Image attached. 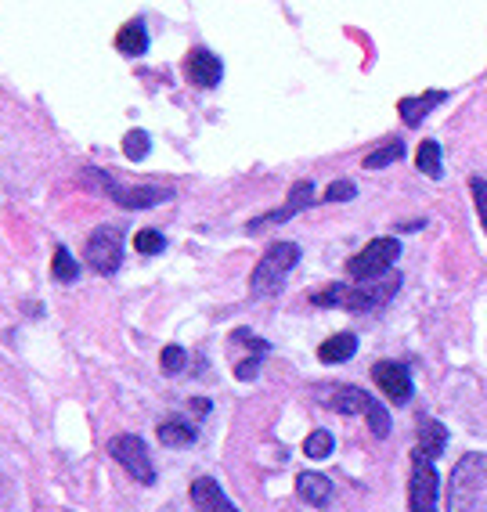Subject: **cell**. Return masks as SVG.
I'll return each mask as SVG.
<instances>
[{
	"label": "cell",
	"mask_w": 487,
	"mask_h": 512,
	"mask_svg": "<svg viewBox=\"0 0 487 512\" xmlns=\"http://www.w3.org/2000/svg\"><path fill=\"white\" fill-rule=\"evenodd\" d=\"M401 256V242L394 235H383V238H372L358 256H350L347 260V275L354 282H368V278H379L386 275L394 260Z\"/></svg>",
	"instance_id": "5b68a950"
},
{
	"label": "cell",
	"mask_w": 487,
	"mask_h": 512,
	"mask_svg": "<svg viewBox=\"0 0 487 512\" xmlns=\"http://www.w3.org/2000/svg\"><path fill=\"white\" fill-rule=\"evenodd\" d=\"M188 408H192V412L203 419V415L210 412V401H206V397H195V401H188Z\"/></svg>",
	"instance_id": "1f68e13d"
},
{
	"label": "cell",
	"mask_w": 487,
	"mask_h": 512,
	"mask_svg": "<svg viewBox=\"0 0 487 512\" xmlns=\"http://www.w3.org/2000/svg\"><path fill=\"white\" fill-rule=\"evenodd\" d=\"M469 192H473V202H477V213H480V224L487 231V181L484 177H473L469 181Z\"/></svg>",
	"instance_id": "83f0119b"
},
{
	"label": "cell",
	"mask_w": 487,
	"mask_h": 512,
	"mask_svg": "<svg viewBox=\"0 0 487 512\" xmlns=\"http://www.w3.org/2000/svg\"><path fill=\"white\" fill-rule=\"evenodd\" d=\"M365 419H368V430H372V437H379V440L390 437V415H386V408L379 401L372 404V412H368Z\"/></svg>",
	"instance_id": "484cf974"
},
{
	"label": "cell",
	"mask_w": 487,
	"mask_h": 512,
	"mask_svg": "<svg viewBox=\"0 0 487 512\" xmlns=\"http://www.w3.org/2000/svg\"><path fill=\"white\" fill-rule=\"evenodd\" d=\"M484 487H487V455L459 458V466L451 469L448 484V512H484Z\"/></svg>",
	"instance_id": "3957f363"
},
{
	"label": "cell",
	"mask_w": 487,
	"mask_h": 512,
	"mask_svg": "<svg viewBox=\"0 0 487 512\" xmlns=\"http://www.w3.org/2000/svg\"><path fill=\"white\" fill-rule=\"evenodd\" d=\"M437 498H441V476L433 469V458L412 455V480H408L412 512H437Z\"/></svg>",
	"instance_id": "8992f818"
},
{
	"label": "cell",
	"mask_w": 487,
	"mask_h": 512,
	"mask_svg": "<svg viewBox=\"0 0 487 512\" xmlns=\"http://www.w3.org/2000/svg\"><path fill=\"white\" fill-rule=\"evenodd\" d=\"M314 184L311 181H296L293 184V192H289V199L278 206V210H271V213H264V217H253L246 224V231L249 235H257V231H264V228H275V224H282V220H293L300 210H311L314 206Z\"/></svg>",
	"instance_id": "9c48e42d"
},
{
	"label": "cell",
	"mask_w": 487,
	"mask_h": 512,
	"mask_svg": "<svg viewBox=\"0 0 487 512\" xmlns=\"http://www.w3.org/2000/svg\"><path fill=\"white\" fill-rule=\"evenodd\" d=\"M134 249H138L141 256H159L166 249V238L159 235L156 228H145V231L134 235Z\"/></svg>",
	"instance_id": "cb8c5ba5"
},
{
	"label": "cell",
	"mask_w": 487,
	"mask_h": 512,
	"mask_svg": "<svg viewBox=\"0 0 487 512\" xmlns=\"http://www.w3.org/2000/svg\"><path fill=\"white\" fill-rule=\"evenodd\" d=\"M235 343H246V347H253V350H267L264 339H257V336H253V332H246V329L235 332Z\"/></svg>",
	"instance_id": "4dcf8cb0"
},
{
	"label": "cell",
	"mask_w": 487,
	"mask_h": 512,
	"mask_svg": "<svg viewBox=\"0 0 487 512\" xmlns=\"http://www.w3.org/2000/svg\"><path fill=\"white\" fill-rule=\"evenodd\" d=\"M332 448H336V440H332L329 430H314L311 437L304 440V455L307 458H329Z\"/></svg>",
	"instance_id": "603a6c76"
},
{
	"label": "cell",
	"mask_w": 487,
	"mask_h": 512,
	"mask_svg": "<svg viewBox=\"0 0 487 512\" xmlns=\"http://www.w3.org/2000/svg\"><path fill=\"white\" fill-rule=\"evenodd\" d=\"M372 379H376L379 390L394 404L412 401V375H408V368L401 361H376L372 365Z\"/></svg>",
	"instance_id": "30bf717a"
},
{
	"label": "cell",
	"mask_w": 487,
	"mask_h": 512,
	"mask_svg": "<svg viewBox=\"0 0 487 512\" xmlns=\"http://www.w3.org/2000/svg\"><path fill=\"white\" fill-rule=\"evenodd\" d=\"M159 368H163L166 375L181 372V368H184V350L181 347H166L163 357H159Z\"/></svg>",
	"instance_id": "f1b7e54d"
},
{
	"label": "cell",
	"mask_w": 487,
	"mask_h": 512,
	"mask_svg": "<svg viewBox=\"0 0 487 512\" xmlns=\"http://www.w3.org/2000/svg\"><path fill=\"white\" fill-rule=\"evenodd\" d=\"M83 260L98 271V275H112L116 267L123 264V238L116 228H94L91 238H87V249H83Z\"/></svg>",
	"instance_id": "ba28073f"
},
{
	"label": "cell",
	"mask_w": 487,
	"mask_h": 512,
	"mask_svg": "<svg viewBox=\"0 0 487 512\" xmlns=\"http://www.w3.org/2000/svg\"><path fill=\"white\" fill-rule=\"evenodd\" d=\"M51 275H55V282H76L80 278V264L73 260V253L65 246H55V256H51Z\"/></svg>",
	"instance_id": "44dd1931"
},
{
	"label": "cell",
	"mask_w": 487,
	"mask_h": 512,
	"mask_svg": "<svg viewBox=\"0 0 487 512\" xmlns=\"http://www.w3.org/2000/svg\"><path fill=\"white\" fill-rule=\"evenodd\" d=\"M159 440H163L166 448H192L195 444V430L192 426H184V422L170 419V422H159Z\"/></svg>",
	"instance_id": "d6986e66"
},
{
	"label": "cell",
	"mask_w": 487,
	"mask_h": 512,
	"mask_svg": "<svg viewBox=\"0 0 487 512\" xmlns=\"http://www.w3.org/2000/svg\"><path fill=\"white\" fill-rule=\"evenodd\" d=\"M444 98H448L444 91H426V94H419V98H401L397 101V112H401V119H405L408 127H419Z\"/></svg>",
	"instance_id": "4fadbf2b"
},
{
	"label": "cell",
	"mask_w": 487,
	"mask_h": 512,
	"mask_svg": "<svg viewBox=\"0 0 487 512\" xmlns=\"http://www.w3.org/2000/svg\"><path fill=\"white\" fill-rule=\"evenodd\" d=\"M354 195H358L354 181H332L329 188H325L322 199H325V202H347V199H354Z\"/></svg>",
	"instance_id": "4316f807"
},
{
	"label": "cell",
	"mask_w": 487,
	"mask_h": 512,
	"mask_svg": "<svg viewBox=\"0 0 487 512\" xmlns=\"http://www.w3.org/2000/svg\"><path fill=\"white\" fill-rule=\"evenodd\" d=\"M296 494H300L307 505H314V509H325V505L332 502L329 476H322V473H300V476H296Z\"/></svg>",
	"instance_id": "5bb4252c"
},
{
	"label": "cell",
	"mask_w": 487,
	"mask_h": 512,
	"mask_svg": "<svg viewBox=\"0 0 487 512\" xmlns=\"http://www.w3.org/2000/svg\"><path fill=\"white\" fill-rule=\"evenodd\" d=\"M260 372V354H253L249 357V361H242V365H235V375H239L242 383H249V379H253V375Z\"/></svg>",
	"instance_id": "f546056e"
},
{
	"label": "cell",
	"mask_w": 487,
	"mask_h": 512,
	"mask_svg": "<svg viewBox=\"0 0 487 512\" xmlns=\"http://www.w3.org/2000/svg\"><path fill=\"white\" fill-rule=\"evenodd\" d=\"M109 455L127 469L134 480L141 484H156V469H152V458H148L145 440L134 437V433H120V437L109 440Z\"/></svg>",
	"instance_id": "52a82bcc"
},
{
	"label": "cell",
	"mask_w": 487,
	"mask_h": 512,
	"mask_svg": "<svg viewBox=\"0 0 487 512\" xmlns=\"http://www.w3.org/2000/svg\"><path fill=\"white\" fill-rule=\"evenodd\" d=\"M80 181L87 184V188H94V192L109 195L120 210H152L159 202L174 199V188H170V184H127V181H120V177L98 170V166H87L80 174Z\"/></svg>",
	"instance_id": "6da1fadb"
},
{
	"label": "cell",
	"mask_w": 487,
	"mask_h": 512,
	"mask_svg": "<svg viewBox=\"0 0 487 512\" xmlns=\"http://www.w3.org/2000/svg\"><path fill=\"white\" fill-rule=\"evenodd\" d=\"M401 156H405V145H401V141H386V145L376 148L372 156H365V170H383V166L397 163Z\"/></svg>",
	"instance_id": "7402d4cb"
},
{
	"label": "cell",
	"mask_w": 487,
	"mask_h": 512,
	"mask_svg": "<svg viewBox=\"0 0 487 512\" xmlns=\"http://www.w3.org/2000/svg\"><path fill=\"white\" fill-rule=\"evenodd\" d=\"M448 444V430H444L437 419H419V440H415V451L412 455H423V458H437Z\"/></svg>",
	"instance_id": "2e32d148"
},
{
	"label": "cell",
	"mask_w": 487,
	"mask_h": 512,
	"mask_svg": "<svg viewBox=\"0 0 487 512\" xmlns=\"http://www.w3.org/2000/svg\"><path fill=\"white\" fill-rule=\"evenodd\" d=\"M116 51L127 58H141L148 51V29L141 19H130L120 26V33H116Z\"/></svg>",
	"instance_id": "9a60e30c"
},
{
	"label": "cell",
	"mask_w": 487,
	"mask_h": 512,
	"mask_svg": "<svg viewBox=\"0 0 487 512\" xmlns=\"http://www.w3.org/2000/svg\"><path fill=\"white\" fill-rule=\"evenodd\" d=\"M415 166H419V174L426 177H444V163H441V145L437 141H423L419 145V152H415Z\"/></svg>",
	"instance_id": "ffe728a7"
},
{
	"label": "cell",
	"mask_w": 487,
	"mask_h": 512,
	"mask_svg": "<svg viewBox=\"0 0 487 512\" xmlns=\"http://www.w3.org/2000/svg\"><path fill=\"white\" fill-rule=\"evenodd\" d=\"M329 404L340 415H368L376 401H372V397H368L365 390H358V386H340V390H336V394L329 397Z\"/></svg>",
	"instance_id": "ac0fdd59"
},
{
	"label": "cell",
	"mask_w": 487,
	"mask_h": 512,
	"mask_svg": "<svg viewBox=\"0 0 487 512\" xmlns=\"http://www.w3.org/2000/svg\"><path fill=\"white\" fill-rule=\"evenodd\" d=\"M296 260H300V246L296 242H271L264 249V256H260V264L253 267V275H249V293L257 296V300L278 296L289 271L296 267Z\"/></svg>",
	"instance_id": "277c9868"
},
{
	"label": "cell",
	"mask_w": 487,
	"mask_h": 512,
	"mask_svg": "<svg viewBox=\"0 0 487 512\" xmlns=\"http://www.w3.org/2000/svg\"><path fill=\"white\" fill-rule=\"evenodd\" d=\"M184 76H188L192 87L210 91V87H217L224 80V62L213 51H206V47H195L192 55L184 58Z\"/></svg>",
	"instance_id": "8fae6325"
},
{
	"label": "cell",
	"mask_w": 487,
	"mask_h": 512,
	"mask_svg": "<svg viewBox=\"0 0 487 512\" xmlns=\"http://www.w3.org/2000/svg\"><path fill=\"white\" fill-rule=\"evenodd\" d=\"M192 505L199 512H239L228 502V494L221 491V484L213 476H199L192 484Z\"/></svg>",
	"instance_id": "7c38bea8"
},
{
	"label": "cell",
	"mask_w": 487,
	"mask_h": 512,
	"mask_svg": "<svg viewBox=\"0 0 487 512\" xmlns=\"http://www.w3.org/2000/svg\"><path fill=\"white\" fill-rule=\"evenodd\" d=\"M397 289H401V278L379 275L361 285H329L322 293H314L311 303L314 307H343V311H376V307H383Z\"/></svg>",
	"instance_id": "7a4b0ae2"
},
{
	"label": "cell",
	"mask_w": 487,
	"mask_h": 512,
	"mask_svg": "<svg viewBox=\"0 0 487 512\" xmlns=\"http://www.w3.org/2000/svg\"><path fill=\"white\" fill-rule=\"evenodd\" d=\"M123 152H127V159H145L148 152H152V138H148L145 130H127Z\"/></svg>",
	"instance_id": "d4e9b609"
},
{
	"label": "cell",
	"mask_w": 487,
	"mask_h": 512,
	"mask_svg": "<svg viewBox=\"0 0 487 512\" xmlns=\"http://www.w3.org/2000/svg\"><path fill=\"white\" fill-rule=\"evenodd\" d=\"M354 354H358V336H354V332H336V336H329L322 347H318L322 365H343V361H350Z\"/></svg>",
	"instance_id": "e0dca14e"
}]
</instances>
